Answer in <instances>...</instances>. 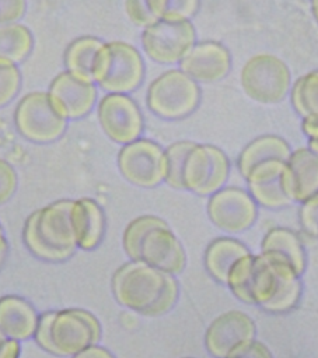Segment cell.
Wrapping results in <instances>:
<instances>
[{
  "label": "cell",
  "mask_w": 318,
  "mask_h": 358,
  "mask_svg": "<svg viewBox=\"0 0 318 358\" xmlns=\"http://www.w3.org/2000/svg\"><path fill=\"white\" fill-rule=\"evenodd\" d=\"M184 358H192V357H184Z\"/></svg>",
  "instance_id": "ee69618b"
},
{
  "label": "cell",
  "mask_w": 318,
  "mask_h": 358,
  "mask_svg": "<svg viewBox=\"0 0 318 358\" xmlns=\"http://www.w3.org/2000/svg\"><path fill=\"white\" fill-rule=\"evenodd\" d=\"M111 291L119 305L148 317L168 313L179 296L175 275L136 260L113 271Z\"/></svg>",
  "instance_id": "7a4b0ae2"
},
{
  "label": "cell",
  "mask_w": 318,
  "mask_h": 358,
  "mask_svg": "<svg viewBox=\"0 0 318 358\" xmlns=\"http://www.w3.org/2000/svg\"><path fill=\"white\" fill-rule=\"evenodd\" d=\"M289 99L293 110L301 119H318V69L291 83Z\"/></svg>",
  "instance_id": "4316f807"
},
{
  "label": "cell",
  "mask_w": 318,
  "mask_h": 358,
  "mask_svg": "<svg viewBox=\"0 0 318 358\" xmlns=\"http://www.w3.org/2000/svg\"><path fill=\"white\" fill-rule=\"evenodd\" d=\"M130 260L143 262L161 271L177 275L186 266V253L167 221H163L144 232Z\"/></svg>",
  "instance_id": "5bb4252c"
},
{
  "label": "cell",
  "mask_w": 318,
  "mask_h": 358,
  "mask_svg": "<svg viewBox=\"0 0 318 358\" xmlns=\"http://www.w3.org/2000/svg\"><path fill=\"white\" fill-rule=\"evenodd\" d=\"M301 131L307 137V148L318 154V119H301Z\"/></svg>",
  "instance_id": "8d00e7d4"
},
{
  "label": "cell",
  "mask_w": 318,
  "mask_h": 358,
  "mask_svg": "<svg viewBox=\"0 0 318 358\" xmlns=\"http://www.w3.org/2000/svg\"><path fill=\"white\" fill-rule=\"evenodd\" d=\"M231 162L217 145L200 144L189 150L182 169V187L200 197H209L227 185Z\"/></svg>",
  "instance_id": "9c48e42d"
},
{
  "label": "cell",
  "mask_w": 318,
  "mask_h": 358,
  "mask_svg": "<svg viewBox=\"0 0 318 358\" xmlns=\"http://www.w3.org/2000/svg\"><path fill=\"white\" fill-rule=\"evenodd\" d=\"M77 249L94 250L104 239L106 218L102 207L91 197L73 200L70 211Z\"/></svg>",
  "instance_id": "ffe728a7"
},
{
  "label": "cell",
  "mask_w": 318,
  "mask_h": 358,
  "mask_svg": "<svg viewBox=\"0 0 318 358\" xmlns=\"http://www.w3.org/2000/svg\"><path fill=\"white\" fill-rule=\"evenodd\" d=\"M27 13V0H0V24L20 22Z\"/></svg>",
  "instance_id": "e575fe53"
},
{
  "label": "cell",
  "mask_w": 318,
  "mask_h": 358,
  "mask_svg": "<svg viewBox=\"0 0 318 358\" xmlns=\"http://www.w3.org/2000/svg\"><path fill=\"white\" fill-rule=\"evenodd\" d=\"M46 92L55 109L67 122L88 116L98 102V87L66 70L52 78Z\"/></svg>",
  "instance_id": "9a60e30c"
},
{
  "label": "cell",
  "mask_w": 318,
  "mask_h": 358,
  "mask_svg": "<svg viewBox=\"0 0 318 358\" xmlns=\"http://www.w3.org/2000/svg\"><path fill=\"white\" fill-rule=\"evenodd\" d=\"M6 340H7V337H6V336H4V334L0 331V348L3 347V344L6 343Z\"/></svg>",
  "instance_id": "b9f144b4"
},
{
  "label": "cell",
  "mask_w": 318,
  "mask_h": 358,
  "mask_svg": "<svg viewBox=\"0 0 318 358\" xmlns=\"http://www.w3.org/2000/svg\"><path fill=\"white\" fill-rule=\"evenodd\" d=\"M155 20L191 21L200 7V0H147Z\"/></svg>",
  "instance_id": "83f0119b"
},
{
  "label": "cell",
  "mask_w": 318,
  "mask_h": 358,
  "mask_svg": "<svg viewBox=\"0 0 318 358\" xmlns=\"http://www.w3.org/2000/svg\"><path fill=\"white\" fill-rule=\"evenodd\" d=\"M310 8H311V14H312L314 20L318 24V0H310Z\"/></svg>",
  "instance_id": "60d3db41"
},
{
  "label": "cell",
  "mask_w": 318,
  "mask_h": 358,
  "mask_svg": "<svg viewBox=\"0 0 318 358\" xmlns=\"http://www.w3.org/2000/svg\"><path fill=\"white\" fill-rule=\"evenodd\" d=\"M71 199H60L32 211L22 225V242L36 259L60 263L77 250L70 220Z\"/></svg>",
  "instance_id": "3957f363"
},
{
  "label": "cell",
  "mask_w": 318,
  "mask_h": 358,
  "mask_svg": "<svg viewBox=\"0 0 318 358\" xmlns=\"http://www.w3.org/2000/svg\"><path fill=\"white\" fill-rule=\"evenodd\" d=\"M200 98V84L179 67H174L150 81L146 91V106L158 119L182 120L198 109Z\"/></svg>",
  "instance_id": "8992f818"
},
{
  "label": "cell",
  "mask_w": 318,
  "mask_h": 358,
  "mask_svg": "<svg viewBox=\"0 0 318 358\" xmlns=\"http://www.w3.org/2000/svg\"><path fill=\"white\" fill-rule=\"evenodd\" d=\"M8 249H10V246H8V241H7L6 235H4L3 227H1V224H0V268L3 267V264H4L6 259H7Z\"/></svg>",
  "instance_id": "ab89813d"
},
{
  "label": "cell",
  "mask_w": 318,
  "mask_h": 358,
  "mask_svg": "<svg viewBox=\"0 0 318 358\" xmlns=\"http://www.w3.org/2000/svg\"><path fill=\"white\" fill-rule=\"evenodd\" d=\"M226 285L241 302L269 313H287L301 296L300 275L290 263L273 253H248L234 263Z\"/></svg>",
  "instance_id": "6da1fadb"
},
{
  "label": "cell",
  "mask_w": 318,
  "mask_h": 358,
  "mask_svg": "<svg viewBox=\"0 0 318 358\" xmlns=\"http://www.w3.org/2000/svg\"><path fill=\"white\" fill-rule=\"evenodd\" d=\"M248 253H251L249 249L241 241L233 236H219L207 245L203 263L216 281L226 284L234 263Z\"/></svg>",
  "instance_id": "7402d4cb"
},
{
  "label": "cell",
  "mask_w": 318,
  "mask_h": 358,
  "mask_svg": "<svg viewBox=\"0 0 318 358\" xmlns=\"http://www.w3.org/2000/svg\"><path fill=\"white\" fill-rule=\"evenodd\" d=\"M196 141L192 140H178L171 143L164 148L165 157V179L164 183L172 189L184 190L182 187V169L185 158L189 150L195 145Z\"/></svg>",
  "instance_id": "f1b7e54d"
},
{
  "label": "cell",
  "mask_w": 318,
  "mask_h": 358,
  "mask_svg": "<svg viewBox=\"0 0 318 358\" xmlns=\"http://www.w3.org/2000/svg\"><path fill=\"white\" fill-rule=\"evenodd\" d=\"M226 358H273V357L269 348L263 343L254 340L251 343H247L238 347Z\"/></svg>",
  "instance_id": "d590c367"
},
{
  "label": "cell",
  "mask_w": 318,
  "mask_h": 358,
  "mask_svg": "<svg viewBox=\"0 0 318 358\" xmlns=\"http://www.w3.org/2000/svg\"><path fill=\"white\" fill-rule=\"evenodd\" d=\"M34 49L31 29L20 22L0 24V63L18 66Z\"/></svg>",
  "instance_id": "484cf974"
},
{
  "label": "cell",
  "mask_w": 318,
  "mask_h": 358,
  "mask_svg": "<svg viewBox=\"0 0 318 358\" xmlns=\"http://www.w3.org/2000/svg\"><path fill=\"white\" fill-rule=\"evenodd\" d=\"M261 252H273L284 257L294 271L301 275L307 267V253L300 236L290 228H270L261 242Z\"/></svg>",
  "instance_id": "cb8c5ba5"
},
{
  "label": "cell",
  "mask_w": 318,
  "mask_h": 358,
  "mask_svg": "<svg viewBox=\"0 0 318 358\" xmlns=\"http://www.w3.org/2000/svg\"><path fill=\"white\" fill-rule=\"evenodd\" d=\"M21 344L15 340L7 338L3 347L0 348V358H20Z\"/></svg>",
  "instance_id": "f35d334b"
},
{
  "label": "cell",
  "mask_w": 318,
  "mask_h": 358,
  "mask_svg": "<svg viewBox=\"0 0 318 358\" xmlns=\"http://www.w3.org/2000/svg\"><path fill=\"white\" fill-rule=\"evenodd\" d=\"M95 109L99 127L111 141L123 145L141 137L144 116L130 94L105 92Z\"/></svg>",
  "instance_id": "7c38bea8"
},
{
  "label": "cell",
  "mask_w": 318,
  "mask_h": 358,
  "mask_svg": "<svg viewBox=\"0 0 318 358\" xmlns=\"http://www.w3.org/2000/svg\"><path fill=\"white\" fill-rule=\"evenodd\" d=\"M282 186L291 203L318 194V154L307 147L293 150L283 166Z\"/></svg>",
  "instance_id": "ac0fdd59"
},
{
  "label": "cell",
  "mask_w": 318,
  "mask_h": 358,
  "mask_svg": "<svg viewBox=\"0 0 318 358\" xmlns=\"http://www.w3.org/2000/svg\"><path fill=\"white\" fill-rule=\"evenodd\" d=\"M18 186V175L14 166L0 158V206L6 204L15 193Z\"/></svg>",
  "instance_id": "d6a6232c"
},
{
  "label": "cell",
  "mask_w": 318,
  "mask_h": 358,
  "mask_svg": "<svg viewBox=\"0 0 318 358\" xmlns=\"http://www.w3.org/2000/svg\"><path fill=\"white\" fill-rule=\"evenodd\" d=\"M13 122L17 133L35 144L53 143L67 129V120L55 109L46 91L22 95L15 103Z\"/></svg>",
  "instance_id": "ba28073f"
},
{
  "label": "cell",
  "mask_w": 318,
  "mask_h": 358,
  "mask_svg": "<svg viewBox=\"0 0 318 358\" xmlns=\"http://www.w3.org/2000/svg\"><path fill=\"white\" fill-rule=\"evenodd\" d=\"M164 220L157 217V215H151V214H144V215H139L136 218H133L123 229L122 234V248L125 250V253L127 255V257L130 259V256L133 255L139 241L143 238L144 232L147 229H150L151 227L161 224Z\"/></svg>",
  "instance_id": "f546056e"
},
{
  "label": "cell",
  "mask_w": 318,
  "mask_h": 358,
  "mask_svg": "<svg viewBox=\"0 0 318 358\" xmlns=\"http://www.w3.org/2000/svg\"><path fill=\"white\" fill-rule=\"evenodd\" d=\"M70 358H115V355L105 347L95 344V345H91V347L80 351L78 354H76Z\"/></svg>",
  "instance_id": "74e56055"
},
{
  "label": "cell",
  "mask_w": 318,
  "mask_h": 358,
  "mask_svg": "<svg viewBox=\"0 0 318 358\" xmlns=\"http://www.w3.org/2000/svg\"><path fill=\"white\" fill-rule=\"evenodd\" d=\"M102 43L104 41L94 35L74 38L63 52L64 70L81 80L92 81L94 60Z\"/></svg>",
  "instance_id": "d4e9b609"
},
{
  "label": "cell",
  "mask_w": 318,
  "mask_h": 358,
  "mask_svg": "<svg viewBox=\"0 0 318 358\" xmlns=\"http://www.w3.org/2000/svg\"><path fill=\"white\" fill-rule=\"evenodd\" d=\"M258 204L247 189L224 186L207 197L206 213L210 222L227 234L249 229L258 218Z\"/></svg>",
  "instance_id": "4fadbf2b"
},
{
  "label": "cell",
  "mask_w": 318,
  "mask_h": 358,
  "mask_svg": "<svg viewBox=\"0 0 318 358\" xmlns=\"http://www.w3.org/2000/svg\"><path fill=\"white\" fill-rule=\"evenodd\" d=\"M22 83L18 66L0 63V108L7 106L20 92Z\"/></svg>",
  "instance_id": "4dcf8cb0"
},
{
  "label": "cell",
  "mask_w": 318,
  "mask_h": 358,
  "mask_svg": "<svg viewBox=\"0 0 318 358\" xmlns=\"http://www.w3.org/2000/svg\"><path fill=\"white\" fill-rule=\"evenodd\" d=\"M116 165L122 178L136 187L153 189L164 183V147L151 138L140 137L120 145Z\"/></svg>",
  "instance_id": "8fae6325"
},
{
  "label": "cell",
  "mask_w": 318,
  "mask_h": 358,
  "mask_svg": "<svg viewBox=\"0 0 318 358\" xmlns=\"http://www.w3.org/2000/svg\"><path fill=\"white\" fill-rule=\"evenodd\" d=\"M286 161L266 159L256 164L244 178L247 190L258 204L268 210L284 208L291 201L282 186V173Z\"/></svg>",
  "instance_id": "d6986e66"
},
{
  "label": "cell",
  "mask_w": 318,
  "mask_h": 358,
  "mask_svg": "<svg viewBox=\"0 0 318 358\" xmlns=\"http://www.w3.org/2000/svg\"><path fill=\"white\" fill-rule=\"evenodd\" d=\"M146 63L141 52L125 41H108L99 48L92 81L104 92L132 94L144 80Z\"/></svg>",
  "instance_id": "5b68a950"
},
{
  "label": "cell",
  "mask_w": 318,
  "mask_h": 358,
  "mask_svg": "<svg viewBox=\"0 0 318 358\" xmlns=\"http://www.w3.org/2000/svg\"><path fill=\"white\" fill-rule=\"evenodd\" d=\"M293 148L280 136L262 134L251 140L237 157V169L242 178L259 162L266 159L287 161Z\"/></svg>",
  "instance_id": "603a6c76"
},
{
  "label": "cell",
  "mask_w": 318,
  "mask_h": 358,
  "mask_svg": "<svg viewBox=\"0 0 318 358\" xmlns=\"http://www.w3.org/2000/svg\"><path fill=\"white\" fill-rule=\"evenodd\" d=\"M291 83L289 66L272 53L251 56L240 73V84L245 95L263 105L282 102L289 95Z\"/></svg>",
  "instance_id": "52a82bcc"
},
{
  "label": "cell",
  "mask_w": 318,
  "mask_h": 358,
  "mask_svg": "<svg viewBox=\"0 0 318 358\" xmlns=\"http://www.w3.org/2000/svg\"><path fill=\"white\" fill-rule=\"evenodd\" d=\"M178 67L198 84H213L228 76L231 53L219 41H198Z\"/></svg>",
  "instance_id": "e0dca14e"
},
{
  "label": "cell",
  "mask_w": 318,
  "mask_h": 358,
  "mask_svg": "<svg viewBox=\"0 0 318 358\" xmlns=\"http://www.w3.org/2000/svg\"><path fill=\"white\" fill-rule=\"evenodd\" d=\"M98 317L83 308H66L41 313L34 341L45 352L70 358L95 345L101 338Z\"/></svg>",
  "instance_id": "277c9868"
},
{
  "label": "cell",
  "mask_w": 318,
  "mask_h": 358,
  "mask_svg": "<svg viewBox=\"0 0 318 358\" xmlns=\"http://www.w3.org/2000/svg\"><path fill=\"white\" fill-rule=\"evenodd\" d=\"M256 326L241 310H228L217 316L206 329L205 347L214 358H226L238 347L255 340Z\"/></svg>",
  "instance_id": "2e32d148"
},
{
  "label": "cell",
  "mask_w": 318,
  "mask_h": 358,
  "mask_svg": "<svg viewBox=\"0 0 318 358\" xmlns=\"http://www.w3.org/2000/svg\"><path fill=\"white\" fill-rule=\"evenodd\" d=\"M198 42L192 21L157 20L143 28L140 45L143 53L157 64H179Z\"/></svg>",
  "instance_id": "30bf717a"
},
{
  "label": "cell",
  "mask_w": 318,
  "mask_h": 358,
  "mask_svg": "<svg viewBox=\"0 0 318 358\" xmlns=\"http://www.w3.org/2000/svg\"><path fill=\"white\" fill-rule=\"evenodd\" d=\"M315 238H318V222H317V228H315V235H314Z\"/></svg>",
  "instance_id": "7bdbcfd3"
},
{
  "label": "cell",
  "mask_w": 318,
  "mask_h": 358,
  "mask_svg": "<svg viewBox=\"0 0 318 358\" xmlns=\"http://www.w3.org/2000/svg\"><path fill=\"white\" fill-rule=\"evenodd\" d=\"M298 220L301 228L310 234L311 236L315 235V228L318 222V194L307 199L300 204L298 210Z\"/></svg>",
  "instance_id": "836d02e7"
},
{
  "label": "cell",
  "mask_w": 318,
  "mask_h": 358,
  "mask_svg": "<svg viewBox=\"0 0 318 358\" xmlns=\"http://www.w3.org/2000/svg\"><path fill=\"white\" fill-rule=\"evenodd\" d=\"M41 313L20 295L0 298V331L18 343L34 337Z\"/></svg>",
  "instance_id": "44dd1931"
},
{
  "label": "cell",
  "mask_w": 318,
  "mask_h": 358,
  "mask_svg": "<svg viewBox=\"0 0 318 358\" xmlns=\"http://www.w3.org/2000/svg\"><path fill=\"white\" fill-rule=\"evenodd\" d=\"M123 4L129 21L141 29L157 21L150 13L147 0H125Z\"/></svg>",
  "instance_id": "1f68e13d"
}]
</instances>
